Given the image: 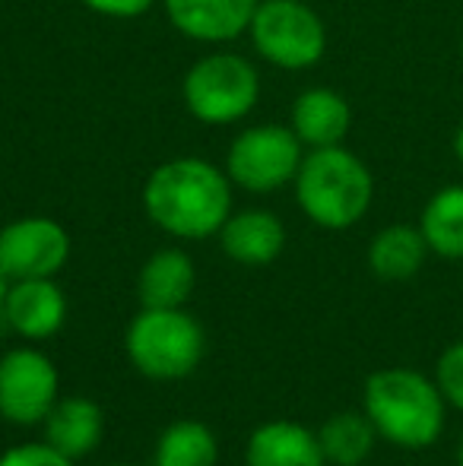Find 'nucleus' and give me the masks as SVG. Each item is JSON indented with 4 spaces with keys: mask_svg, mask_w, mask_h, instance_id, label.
Instances as JSON below:
<instances>
[{
    "mask_svg": "<svg viewBox=\"0 0 463 466\" xmlns=\"http://www.w3.org/2000/svg\"><path fill=\"white\" fill-rule=\"evenodd\" d=\"M143 209L172 238H210L232 216V181L213 162L178 156L153 168L143 185Z\"/></svg>",
    "mask_w": 463,
    "mask_h": 466,
    "instance_id": "obj_1",
    "label": "nucleus"
},
{
    "mask_svg": "<svg viewBox=\"0 0 463 466\" xmlns=\"http://www.w3.org/2000/svg\"><path fill=\"white\" fill-rule=\"evenodd\" d=\"M362 412L377 438L403 451H426L445 431L448 400L438 380L416 369L371 371L362 390Z\"/></svg>",
    "mask_w": 463,
    "mask_h": 466,
    "instance_id": "obj_2",
    "label": "nucleus"
},
{
    "mask_svg": "<svg viewBox=\"0 0 463 466\" xmlns=\"http://www.w3.org/2000/svg\"><path fill=\"white\" fill-rule=\"evenodd\" d=\"M292 185L302 213L327 232H343L362 222L375 200L371 168L343 143L305 153Z\"/></svg>",
    "mask_w": 463,
    "mask_h": 466,
    "instance_id": "obj_3",
    "label": "nucleus"
},
{
    "mask_svg": "<svg viewBox=\"0 0 463 466\" xmlns=\"http://www.w3.org/2000/svg\"><path fill=\"white\" fill-rule=\"evenodd\" d=\"M127 359L149 380H181L200 365L204 327L185 308H140L124 337Z\"/></svg>",
    "mask_w": 463,
    "mask_h": 466,
    "instance_id": "obj_4",
    "label": "nucleus"
},
{
    "mask_svg": "<svg viewBox=\"0 0 463 466\" xmlns=\"http://www.w3.org/2000/svg\"><path fill=\"white\" fill-rule=\"evenodd\" d=\"M185 108L200 124H235L254 111L260 98V76L254 64L241 55L213 51L191 64L181 83Z\"/></svg>",
    "mask_w": 463,
    "mask_h": 466,
    "instance_id": "obj_5",
    "label": "nucleus"
},
{
    "mask_svg": "<svg viewBox=\"0 0 463 466\" xmlns=\"http://www.w3.org/2000/svg\"><path fill=\"white\" fill-rule=\"evenodd\" d=\"M247 32L254 51L283 70H308L327 51V25L305 0H260Z\"/></svg>",
    "mask_w": 463,
    "mask_h": 466,
    "instance_id": "obj_6",
    "label": "nucleus"
},
{
    "mask_svg": "<svg viewBox=\"0 0 463 466\" xmlns=\"http://www.w3.org/2000/svg\"><path fill=\"white\" fill-rule=\"evenodd\" d=\"M302 140L283 124H254L232 140L226 175L235 187L251 194H273L296 181L302 166Z\"/></svg>",
    "mask_w": 463,
    "mask_h": 466,
    "instance_id": "obj_7",
    "label": "nucleus"
},
{
    "mask_svg": "<svg viewBox=\"0 0 463 466\" xmlns=\"http://www.w3.org/2000/svg\"><path fill=\"white\" fill-rule=\"evenodd\" d=\"M61 400V374L45 352L19 346L0 356V419L10 425H42Z\"/></svg>",
    "mask_w": 463,
    "mask_h": 466,
    "instance_id": "obj_8",
    "label": "nucleus"
},
{
    "mask_svg": "<svg viewBox=\"0 0 463 466\" xmlns=\"http://www.w3.org/2000/svg\"><path fill=\"white\" fill-rule=\"evenodd\" d=\"M70 260V235L57 219L23 216L0 228V267L6 279L57 277Z\"/></svg>",
    "mask_w": 463,
    "mask_h": 466,
    "instance_id": "obj_9",
    "label": "nucleus"
},
{
    "mask_svg": "<svg viewBox=\"0 0 463 466\" xmlns=\"http://www.w3.org/2000/svg\"><path fill=\"white\" fill-rule=\"evenodd\" d=\"M0 320L29 343L51 339L67 320V295L55 282V277L13 279L6 289Z\"/></svg>",
    "mask_w": 463,
    "mask_h": 466,
    "instance_id": "obj_10",
    "label": "nucleus"
},
{
    "mask_svg": "<svg viewBox=\"0 0 463 466\" xmlns=\"http://www.w3.org/2000/svg\"><path fill=\"white\" fill-rule=\"evenodd\" d=\"M162 4L181 35L223 45L245 35L260 0H162Z\"/></svg>",
    "mask_w": 463,
    "mask_h": 466,
    "instance_id": "obj_11",
    "label": "nucleus"
},
{
    "mask_svg": "<svg viewBox=\"0 0 463 466\" xmlns=\"http://www.w3.org/2000/svg\"><path fill=\"white\" fill-rule=\"evenodd\" d=\"M219 248L241 267H267L283 254L286 226L270 209H241L223 222Z\"/></svg>",
    "mask_w": 463,
    "mask_h": 466,
    "instance_id": "obj_12",
    "label": "nucleus"
},
{
    "mask_svg": "<svg viewBox=\"0 0 463 466\" xmlns=\"http://www.w3.org/2000/svg\"><path fill=\"white\" fill-rule=\"evenodd\" d=\"M45 444L70 461H83L99 448L106 435V412L89 397H61L42 422Z\"/></svg>",
    "mask_w": 463,
    "mask_h": 466,
    "instance_id": "obj_13",
    "label": "nucleus"
},
{
    "mask_svg": "<svg viewBox=\"0 0 463 466\" xmlns=\"http://www.w3.org/2000/svg\"><path fill=\"white\" fill-rule=\"evenodd\" d=\"M245 466H327L317 431L289 419H273L251 431Z\"/></svg>",
    "mask_w": 463,
    "mask_h": 466,
    "instance_id": "obj_14",
    "label": "nucleus"
},
{
    "mask_svg": "<svg viewBox=\"0 0 463 466\" xmlns=\"http://www.w3.org/2000/svg\"><path fill=\"white\" fill-rule=\"evenodd\" d=\"M289 127L302 140V147L321 149V147H340L352 127V108L337 89L315 86L305 89L292 102Z\"/></svg>",
    "mask_w": 463,
    "mask_h": 466,
    "instance_id": "obj_15",
    "label": "nucleus"
},
{
    "mask_svg": "<svg viewBox=\"0 0 463 466\" xmlns=\"http://www.w3.org/2000/svg\"><path fill=\"white\" fill-rule=\"evenodd\" d=\"M197 286V267L191 254L181 248H162L136 277V295L140 308H185Z\"/></svg>",
    "mask_w": 463,
    "mask_h": 466,
    "instance_id": "obj_16",
    "label": "nucleus"
},
{
    "mask_svg": "<svg viewBox=\"0 0 463 466\" xmlns=\"http://www.w3.org/2000/svg\"><path fill=\"white\" fill-rule=\"evenodd\" d=\"M426 235L419 226L409 222H394L384 226L375 238L368 241V270L384 282H407L426 267L428 258Z\"/></svg>",
    "mask_w": 463,
    "mask_h": 466,
    "instance_id": "obj_17",
    "label": "nucleus"
},
{
    "mask_svg": "<svg viewBox=\"0 0 463 466\" xmlns=\"http://www.w3.org/2000/svg\"><path fill=\"white\" fill-rule=\"evenodd\" d=\"M419 228L432 254L445 260H463V185L435 190L422 207Z\"/></svg>",
    "mask_w": 463,
    "mask_h": 466,
    "instance_id": "obj_18",
    "label": "nucleus"
},
{
    "mask_svg": "<svg viewBox=\"0 0 463 466\" xmlns=\"http://www.w3.org/2000/svg\"><path fill=\"white\" fill-rule=\"evenodd\" d=\"M317 441H321V451H324V457H327V463L362 466L371 457V451H375L377 431L365 412L343 410V412H334V416L317 429Z\"/></svg>",
    "mask_w": 463,
    "mask_h": 466,
    "instance_id": "obj_19",
    "label": "nucleus"
},
{
    "mask_svg": "<svg viewBox=\"0 0 463 466\" xmlns=\"http://www.w3.org/2000/svg\"><path fill=\"white\" fill-rule=\"evenodd\" d=\"M219 441L210 425L197 419H178L159 435L153 451V466H216Z\"/></svg>",
    "mask_w": 463,
    "mask_h": 466,
    "instance_id": "obj_20",
    "label": "nucleus"
},
{
    "mask_svg": "<svg viewBox=\"0 0 463 466\" xmlns=\"http://www.w3.org/2000/svg\"><path fill=\"white\" fill-rule=\"evenodd\" d=\"M435 380L445 393L448 406L463 412V339L451 343L435 362Z\"/></svg>",
    "mask_w": 463,
    "mask_h": 466,
    "instance_id": "obj_21",
    "label": "nucleus"
},
{
    "mask_svg": "<svg viewBox=\"0 0 463 466\" xmlns=\"http://www.w3.org/2000/svg\"><path fill=\"white\" fill-rule=\"evenodd\" d=\"M0 466H76L70 457L57 454L51 444L45 441H29L16 444V448L4 451L0 454Z\"/></svg>",
    "mask_w": 463,
    "mask_h": 466,
    "instance_id": "obj_22",
    "label": "nucleus"
},
{
    "mask_svg": "<svg viewBox=\"0 0 463 466\" xmlns=\"http://www.w3.org/2000/svg\"><path fill=\"white\" fill-rule=\"evenodd\" d=\"M93 13L99 16H108V19H134V16H143L156 0H83Z\"/></svg>",
    "mask_w": 463,
    "mask_h": 466,
    "instance_id": "obj_23",
    "label": "nucleus"
},
{
    "mask_svg": "<svg viewBox=\"0 0 463 466\" xmlns=\"http://www.w3.org/2000/svg\"><path fill=\"white\" fill-rule=\"evenodd\" d=\"M454 156H458V162H460V168H463V121H460L458 134H454Z\"/></svg>",
    "mask_w": 463,
    "mask_h": 466,
    "instance_id": "obj_24",
    "label": "nucleus"
},
{
    "mask_svg": "<svg viewBox=\"0 0 463 466\" xmlns=\"http://www.w3.org/2000/svg\"><path fill=\"white\" fill-rule=\"evenodd\" d=\"M6 289H10V279H6L4 267H0V314H4V299H6Z\"/></svg>",
    "mask_w": 463,
    "mask_h": 466,
    "instance_id": "obj_25",
    "label": "nucleus"
},
{
    "mask_svg": "<svg viewBox=\"0 0 463 466\" xmlns=\"http://www.w3.org/2000/svg\"><path fill=\"white\" fill-rule=\"evenodd\" d=\"M458 466H463V438H460V448H458Z\"/></svg>",
    "mask_w": 463,
    "mask_h": 466,
    "instance_id": "obj_26",
    "label": "nucleus"
},
{
    "mask_svg": "<svg viewBox=\"0 0 463 466\" xmlns=\"http://www.w3.org/2000/svg\"><path fill=\"white\" fill-rule=\"evenodd\" d=\"M112 466H153V463H112Z\"/></svg>",
    "mask_w": 463,
    "mask_h": 466,
    "instance_id": "obj_27",
    "label": "nucleus"
}]
</instances>
